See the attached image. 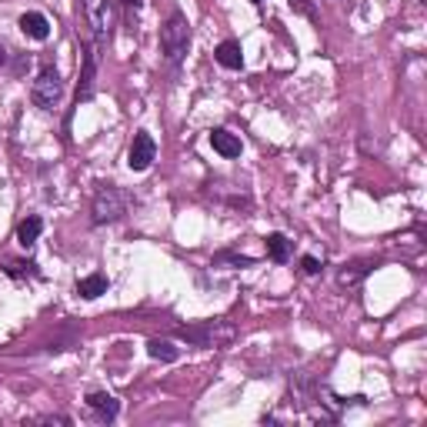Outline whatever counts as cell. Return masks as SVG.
<instances>
[{
  "label": "cell",
  "instance_id": "obj_1",
  "mask_svg": "<svg viewBox=\"0 0 427 427\" xmlns=\"http://www.w3.org/2000/svg\"><path fill=\"white\" fill-rule=\"evenodd\" d=\"M187 47H190V23L180 11H174L167 17V23L161 27V54H164L167 67H177L184 60Z\"/></svg>",
  "mask_w": 427,
  "mask_h": 427
},
{
  "label": "cell",
  "instance_id": "obj_2",
  "mask_svg": "<svg viewBox=\"0 0 427 427\" xmlns=\"http://www.w3.org/2000/svg\"><path fill=\"white\" fill-rule=\"evenodd\" d=\"M127 210V198L117 184H100L97 194H94V204H90V220L94 224H114V220L124 217Z\"/></svg>",
  "mask_w": 427,
  "mask_h": 427
},
{
  "label": "cell",
  "instance_id": "obj_3",
  "mask_svg": "<svg viewBox=\"0 0 427 427\" xmlns=\"http://www.w3.org/2000/svg\"><path fill=\"white\" fill-rule=\"evenodd\" d=\"M60 97H64V80H60V74H57L54 67H44V70L37 74V80H33V87H31L33 107L54 110L57 104H60Z\"/></svg>",
  "mask_w": 427,
  "mask_h": 427
},
{
  "label": "cell",
  "instance_id": "obj_4",
  "mask_svg": "<svg viewBox=\"0 0 427 427\" xmlns=\"http://www.w3.org/2000/svg\"><path fill=\"white\" fill-rule=\"evenodd\" d=\"M177 337L190 340V344H200V347H217V344L234 337V328H230V324H217V320H207V324H200V328H180Z\"/></svg>",
  "mask_w": 427,
  "mask_h": 427
},
{
  "label": "cell",
  "instance_id": "obj_5",
  "mask_svg": "<svg viewBox=\"0 0 427 427\" xmlns=\"http://www.w3.org/2000/svg\"><path fill=\"white\" fill-rule=\"evenodd\" d=\"M153 157H157V144H153V137L147 131H141L131 141V151H127V167L141 174V171H147V167L153 164Z\"/></svg>",
  "mask_w": 427,
  "mask_h": 427
},
{
  "label": "cell",
  "instance_id": "obj_6",
  "mask_svg": "<svg viewBox=\"0 0 427 427\" xmlns=\"http://www.w3.org/2000/svg\"><path fill=\"white\" fill-rule=\"evenodd\" d=\"M94 84H97V47H84V67H80V80H77V104L94 97Z\"/></svg>",
  "mask_w": 427,
  "mask_h": 427
},
{
  "label": "cell",
  "instance_id": "obj_7",
  "mask_svg": "<svg viewBox=\"0 0 427 427\" xmlns=\"http://www.w3.org/2000/svg\"><path fill=\"white\" fill-rule=\"evenodd\" d=\"M210 147L220 153V157H227V161H234V157H241L244 151V144L237 134H230L224 131V127H217V131H210Z\"/></svg>",
  "mask_w": 427,
  "mask_h": 427
},
{
  "label": "cell",
  "instance_id": "obj_8",
  "mask_svg": "<svg viewBox=\"0 0 427 427\" xmlns=\"http://www.w3.org/2000/svg\"><path fill=\"white\" fill-rule=\"evenodd\" d=\"M87 407L94 411L97 421H114V417L121 414V401H117V397H110V394H104V391H94V394L87 397Z\"/></svg>",
  "mask_w": 427,
  "mask_h": 427
},
{
  "label": "cell",
  "instance_id": "obj_9",
  "mask_svg": "<svg viewBox=\"0 0 427 427\" xmlns=\"http://www.w3.org/2000/svg\"><path fill=\"white\" fill-rule=\"evenodd\" d=\"M21 31L27 33L31 40H47V37H50V21H47L44 13L31 11V13H23L21 17Z\"/></svg>",
  "mask_w": 427,
  "mask_h": 427
},
{
  "label": "cell",
  "instance_id": "obj_10",
  "mask_svg": "<svg viewBox=\"0 0 427 427\" xmlns=\"http://www.w3.org/2000/svg\"><path fill=\"white\" fill-rule=\"evenodd\" d=\"M214 60H217L220 67H227V70H241L244 67V50L237 40H224V44L214 50Z\"/></svg>",
  "mask_w": 427,
  "mask_h": 427
},
{
  "label": "cell",
  "instance_id": "obj_11",
  "mask_svg": "<svg viewBox=\"0 0 427 427\" xmlns=\"http://www.w3.org/2000/svg\"><path fill=\"white\" fill-rule=\"evenodd\" d=\"M107 287H110V281L104 274H87L77 281V294L84 297V301H97L100 294H107Z\"/></svg>",
  "mask_w": 427,
  "mask_h": 427
},
{
  "label": "cell",
  "instance_id": "obj_12",
  "mask_svg": "<svg viewBox=\"0 0 427 427\" xmlns=\"http://www.w3.org/2000/svg\"><path fill=\"white\" fill-rule=\"evenodd\" d=\"M264 244H267V257H271V261H277V264L291 261V241H287L284 234H267Z\"/></svg>",
  "mask_w": 427,
  "mask_h": 427
},
{
  "label": "cell",
  "instance_id": "obj_13",
  "mask_svg": "<svg viewBox=\"0 0 427 427\" xmlns=\"http://www.w3.org/2000/svg\"><path fill=\"white\" fill-rule=\"evenodd\" d=\"M40 230H44V220L40 217L21 220V227H17V241H21V247H33L37 237H40Z\"/></svg>",
  "mask_w": 427,
  "mask_h": 427
},
{
  "label": "cell",
  "instance_id": "obj_14",
  "mask_svg": "<svg viewBox=\"0 0 427 427\" xmlns=\"http://www.w3.org/2000/svg\"><path fill=\"white\" fill-rule=\"evenodd\" d=\"M147 354H151L153 361H167V364H171V361H177V354H180V351H177L171 340H147Z\"/></svg>",
  "mask_w": 427,
  "mask_h": 427
},
{
  "label": "cell",
  "instance_id": "obj_15",
  "mask_svg": "<svg viewBox=\"0 0 427 427\" xmlns=\"http://www.w3.org/2000/svg\"><path fill=\"white\" fill-rule=\"evenodd\" d=\"M374 264H347L344 271L337 274V281H340V287H354V284H361V277L371 271Z\"/></svg>",
  "mask_w": 427,
  "mask_h": 427
},
{
  "label": "cell",
  "instance_id": "obj_16",
  "mask_svg": "<svg viewBox=\"0 0 427 427\" xmlns=\"http://www.w3.org/2000/svg\"><path fill=\"white\" fill-rule=\"evenodd\" d=\"M124 4V17H127V27L131 33L137 31V23H141V0H121Z\"/></svg>",
  "mask_w": 427,
  "mask_h": 427
},
{
  "label": "cell",
  "instance_id": "obj_17",
  "mask_svg": "<svg viewBox=\"0 0 427 427\" xmlns=\"http://www.w3.org/2000/svg\"><path fill=\"white\" fill-rule=\"evenodd\" d=\"M287 4H291V11L294 13H301V17L318 23V7H314V0H287Z\"/></svg>",
  "mask_w": 427,
  "mask_h": 427
},
{
  "label": "cell",
  "instance_id": "obj_18",
  "mask_svg": "<svg viewBox=\"0 0 427 427\" xmlns=\"http://www.w3.org/2000/svg\"><path fill=\"white\" fill-rule=\"evenodd\" d=\"M7 274L11 277H37V267L31 261H11L7 264Z\"/></svg>",
  "mask_w": 427,
  "mask_h": 427
},
{
  "label": "cell",
  "instance_id": "obj_19",
  "mask_svg": "<svg viewBox=\"0 0 427 427\" xmlns=\"http://www.w3.org/2000/svg\"><path fill=\"white\" fill-rule=\"evenodd\" d=\"M301 271H304L307 277H318L320 271H324V264H320L318 257H310V254H307V257H301Z\"/></svg>",
  "mask_w": 427,
  "mask_h": 427
},
{
  "label": "cell",
  "instance_id": "obj_20",
  "mask_svg": "<svg viewBox=\"0 0 427 427\" xmlns=\"http://www.w3.org/2000/svg\"><path fill=\"white\" fill-rule=\"evenodd\" d=\"M40 424H70V417H64V414H47V417H37Z\"/></svg>",
  "mask_w": 427,
  "mask_h": 427
},
{
  "label": "cell",
  "instance_id": "obj_21",
  "mask_svg": "<svg viewBox=\"0 0 427 427\" xmlns=\"http://www.w3.org/2000/svg\"><path fill=\"white\" fill-rule=\"evenodd\" d=\"M4 60H7V54H4V47H0V64H4Z\"/></svg>",
  "mask_w": 427,
  "mask_h": 427
},
{
  "label": "cell",
  "instance_id": "obj_22",
  "mask_svg": "<svg viewBox=\"0 0 427 427\" xmlns=\"http://www.w3.org/2000/svg\"><path fill=\"white\" fill-rule=\"evenodd\" d=\"M251 4H261V0H251Z\"/></svg>",
  "mask_w": 427,
  "mask_h": 427
}]
</instances>
